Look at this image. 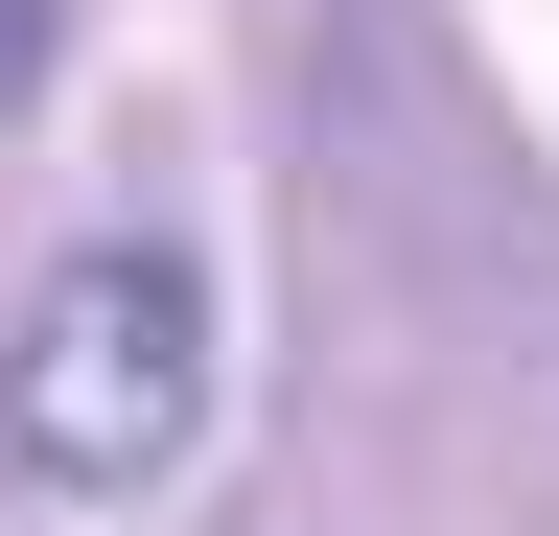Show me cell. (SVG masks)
<instances>
[{"label":"cell","mask_w":559,"mask_h":536,"mask_svg":"<svg viewBox=\"0 0 559 536\" xmlns=\"http://www.w3.org/2000/svg\"><path fill=\"white\" fill-rule=\"evenodd\" d=\"M0 443H24L47 490H164L210 443V281L187 257H70V281H24Z\"/></svg>","instance_id":"1"}]
</instances>
